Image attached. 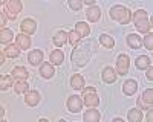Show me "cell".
<instances>
[{
	"mask_svg": "<svg viewBox=\"0 0 153 122\" xmlns=\"http://www.w3.org/2000/svg\"><path fill=\"white\" fill-rule=\"evenodd\" d=\"M138 108L139 110H150L153 105V89H147L144 90V93L138 98Z\"/></svg>",
	"mask_w": 153,
	"mask_h": 122,
	"instance_id": "obj_6",
	"label": "cell"
},
{
	"mask_svg": "<svg viewBox=\"0 0 153 122\" xmlns=\"http://www.w3.org/2000/svg\"><path fill=\"white\" fill-rule=\"evenodd\" d=\"M16 44L20 47V51H28V49L31 47V38H29V35H26V34L16 35Z\"/></svg>",
	"mask_w": 153,
	"mask_h": 122,
	"instance_id": "obj_17",
	"label": "cell"
},
{
	"mask_svg": "<svg viewBox=\"0 0 153 122\" xmlns=\"http://www.w3.org/2000/svg\"><path fill=\"white\" fill-rule=\"evenodd\" d=\"M126 43H127V46H129L130 49L136 51V49H139L143 46V38L138 34H129L126 37Z\"/></svg>",
	"mask_w": 153,
	"mask_h": 122,
	"instance_id": "obj_14",
	"label": "cell"
},
{
	"mask_svg": "<svg viewBox=\"0 0 153 122\" xmlns=\"http://www.w3.org/2000/svg\"><path fill=\"white\" fill-rule=\"evenodd\" d=\"M40 92L38 90H29L25 93V104H26L28 107H35L38 105V102H40Z\"/></svg>",
	"mask_w": 153,
	"mask_h": 122,
	"instance_id": "obj_9",
	"label": "cell"
},
{
	"mask_svg": "<svg viewBox=\"0 0 153 122\" xmlns=\"http://www.w3.org/2000/svg\"><path fill=\"white\" fill-rule=\"evenodd\" d=\"M132 20H133V24H135V28H136L138 32H141V34H149V32H152L153 18H152V17L149 18L147 11H144V9L135 11L133 15H132Z\"/></svg>",
	"mask_w": 153,
	"mask_h": 122,
	"instance_id": "obj_2",
	"label": "cell"
},
{
	"mask_svg": "<svg viewBox=\"0 0 153 122\" xmlns=\"http://www.w3.org/2000/svg\"><path fill=\"white\" fill-rule=\"evenodd\" d=\"M5 58H6V55H5V52L2 51V54H0V64L3 66V63H5Z\"/></svg>",
	"mask_w": 153,
	"mask_h": 122,
	"instance_id": "obj_37",
	"label": "cell"
},
{
	"mask_svg": "<svg viewBox=\"0 0 153 122\" xmlns=\"http://www.w3.org/2000/svg\"><path fill=\"white\" fill-rule=\"evenodd\" d=\"M83 99L76 95H71L68 98V110L71 113H80L83 110Z\"/></svg>",
	"mask_w": 153,
	"mask_h": 122,
	"instance_id": "obj_8",
	"label": "cell"
},
{
	"mask_svg": "<svg viewBox=\"0 0 153 122\" xmlns=\"http://www.w3.org/2000/svg\"><path fill=\"white\" fill-rule=\"evenodd\" d=\"M146 70H147V73H146V78H147L149 81H152V79H153V66L147 67Z\"/></svg>",
	"mask_w": 153,
	"mask_h": 122,
	"instance_id": "obj_34",
	"label": "cell"
},
{
	"mask_svg": "<svg viewBox=\"0 0 153 122\" xmlns=\"http://www.w3.org/2000/svg\"><path fill=\"white\" fill-rule=\"evenodd\" d=\"M2 51L5 52L8 58H17L20 55V47L17 44H6V47L2 49Z\"/></svg>",
	"mask_w": 153,
	"mask_h": 122,
	"instance_id": "obj_25",
	"label": "cell"
},
{
	"mask_svg": "<svg viewBox=\"0 0 153 122\" xmlns=\"http://www.w3.org/2000/svg\"><path fill=\"white\" fill-rule=\"evenodd\" d=\"M49 61H51V63H52L54 66H61L63 61H65V54H63L61 49H55V51L51 52Z\"/></svg>",
	"mask_w": 153,
	"mask_h": 122,
	"instance_id": "obj_19",
	"label": "cell"
},
{
	"mask_svg": "<svg viewBox=\"0 0 153 122\" xmlns=\"http://www.w3.org/2000/svg\"><path fill=\"white\" fill-rule=\"evenodd\" d=\"M86 18L91 21V23H97L101 18V8L94 5V6H89L86 11Z\"/></svg>",
	"mask_w": 153,
	"mask_h": 122,
	"instance_id": "obj_13",
	"label": "cell"
},
{
	"mask_svg": "<svg viewBox=\"0 0 153 122\" xmlns=\"http://www.w3.org/2000/svg\"><path fill=\"white\" fill-rule=\"evenodd\" d=\"M83 119H84V122H98L101 119V113L95 108H89L83 115Z\"/></svg>",
	"mask_w": 153,
	"mask_h": 122,
	"instance_id": "obj_21",
	"label": "cell"
},
{
	"mask_svg": "<svg viewBox=\"0 0 153 122\" xmlns=\"http://www.w3.org/2000/svg\"><path fill=\"white\" fill-rule=\"evenodd\" d=\"M11 85H14V78H12V75H5L0 78V90H8Z\"/></svg>",
	"mask_w": 153,
	"mask_h": 122,
	"instance_id": "obj_30",
	"label": "cell"
},
{
	"mask_svg": "<svg viewBox=\"0 0 153 122\" xmlns=\"http://www.w3.org/2000/svg\"><path fill=\"white\" fill-rule=\"evenodd\" d=\"M127 119L130 122H141L143 121V110H139L138 107L130 108L129 112H127Z\"/></svg>",
	"mask_w": 153,
	"mask_h": 122,
	"instance_id": "obj_24",
	"label": "cell"
},
{
	"mask_svg": "<svg viewBox=\"0 0 153 122\" xmlns=\"http://www.w3.org/2000/svg\"><path fill=\"white\" fill-rule=\"evenodd\" d=\"M71 57L75 67H84L87 64L89 58H91V43L84 41L81 44H76Z\"/></svg>",
	"mask_w": 153,
	"mask_h": 122,
	"instance_id": "obj_1",
	"label": "cell"
},
{
	"mask_svg": "<svg viewBox=\"0 0 153 122\" xmlns=\"http://www.w3.org/2000/svg\"><path fill=\"white\" fill-rule=\"evenodd\" d=\"M109 15L113 21H118L120 24H129L132 21V12L129 8H126L123 5H115L110 8Z\"/></svg>",
	"mask_w": 153,
	"mask_h": 122,
	"instance_id": "obj_3",
	"label": "cell"
},
{
	"mask_svg": "<svg viewBox=\"0 0 153 122\" xmlns=\"http://www.w3.org/2000/svg\"><path fill=\"white\" fill-rule=\"evenodd\" d=\"M11 75H12L14 79H28L29 72H28L26 67H23V66H16L14 69H12Z\"/></svg>",
	"mask_w": 153,
	"mask_h": 122,
	"instance_id": "obj_20",
	"label": "cell"
},
{
	"mask_svg": "<svg viewBox=\"0 0 153 122\" xmlns=\"http://www.w3.org/2000/svg\"><path fill=\"white\" fill-rule=\"evenodd\" d=\"M45 55H43V51H40V49H34V51H31L28 54V63L31 66H40L42 61H43Z\"/></svg>",
	"mask_w": 153,
	"mask_h": 122,
	"instance_id": "obj_10",
	"label": "cell"
},
{
	"mask_svg": "<svg viewBox=\"0 0 153 122\" xmlns=\"http://www.w3.org/2000/svg\"><path fill=\"white\" fill-rule=\"evenodd\" d=\"M113 121H115V122H123V119H121V118H115Z\"/></svg>",
	"mask_w": 153,
	"mask_h": 122,
	"instance_id": "obj_39",
	"label": "cell"
},
{
	"mask_svg": "<svg viewBox=\"0 0 153 122\" xmlns=\"http://www.w3.org/2000/svg\"><path fill=\"white\" fill-rule=\"evenodd\" d=\"M14 90L17 95H22V93H26L29 92V84H28V79H16L14 82Z\"/></svg>",
	"mask_w": 153,
	"mask_h": 122,
	"instance_id": "obj_23",
	"label": "cell"
},
{
	"mask_svg": "<svg viewBox=\"0 0 153 122\" xmlns=\"http://www.w3.org/2000/svg\"><path fill=\"white\" fill-rule=\"evenodd\" d=\"M12 38H14V34H12L11 29H8V28L0 29V43L2 44H9Z\"/></svg>",
	"mask_w": 153,
	"mask_h": 122,
	"instance_id": "obj_27",
	"label": "cell"
},
{
	"mask_svg": "<svg viewBox=\"0 0 153 122\" xmlns=\"http://www.w3.org/2000/svg\"><path fill=\"white\" fill-rule=\"evenodd\" d=\"M6 18H8V17L5 15V12L2 11V12H0V24H2V28L6 24Z\"/></svg>",
	"mask_w": 153,
	"mask_h": 122,
	"instance_id": "obj_35",
	"label": "cell"
},
{
	"mask_svg": "<svg viewBox=\"0 0 153 122\" xmlns=\"http://www.w3.org/2000/svg\"><path fill=\"white\" fill-rule=\"evenodd\" d=\"M68 43V32L66 31H58L54 37V44L57 47H63Z\"/></svg>",
	"mask_w": 153,
	"mask_h": 122,
	"instance_id": "obj_26",
	"label": "cell"
},
{
	"mask_svg": "<svg viewBox=\"0 0 153 122\" xmlns=\"http://www.w3.org/2000/svg\"><path fill=\"white\" fill-rule=\"evenodd\" d=\"M80 40H81V37L76 34V31L74 29V31H69L68 32V43L72 46V47H75L76 44L80 43Z\"/></svg>",
	"mask_w": 153,
	"mask_h": 122,
	"instance_id": "obj_31",
	"label": "cell"
},
{
	"mask_svg": "<svg viewBox=\"0 0 153 122\" xmlns=\"http://www.w3.org/2000/svg\"><path fill=\"white\" fill-rule=\"evenodd\" d=\"M20 29H22V34H26V35H32L35 34L37 31V23L32 20V18H25L20 24Z\"/></svg>",
	"mask_w": 153,
	"mask_h": 122,
	"instance_id": "obj_11",
	"label": "cell"
},
{
	"mask_svg": "<svg viewBox=\"0 0 153 122\" xmlns=\"http://www.w3.org/2000/svg\"><path fill=\"white\" fill-rule=\"evenodd\" d=\"M135 66L138 70H146L147 67L152 66V60L147 57V55H139L136 60H135Z\"/></svg>",
	"mask_w": 153,
	"mask_h": 122,
	"instance_id": "obj_22",
	"label": "cell"
},
{
	"mask_svg": "<svg viewBox=\"0 0 153 122\" xmlns=\"http://www.w3.org/2000/svg\"><path fill=\"white\" fill-rule=\"evenodd\" d=\"M100 43L103 47L106 49H113L115 47V40H113V37L107 35V34H101L100 35Z\"/></svg>",
	"mask_w": 153,
	"mask_h": 122,
	"instance_id": "obj_28",
	"label": "cell"
},
{
	"mask_svg": "<svg viewBox=\"0 0 153 122\" xmlns=\"http://www.w3.org/2000/svg\"><path fill=\"white\" fill-rule=\"evenodd\" d=\"M129 66H130V58L126 54L118 55L117 64H115V72H117V75H126V73L129 72Z\"/></svg>",
	"mask_w": 153,
	"mask_h": 122,
	"instance_id": "obj_7",
	"label": "cell"
},
{
	"mask_svg": "<svg viewBox=\"0 0 153 122\" xmlns=\"http://www.w3.org/2000/svg\"><path fill=\"white\" fill-rule=\"evenodd\" d=\"M54 75H55L54 64H52V63H48V61L42 63V66H40V76L45 78V79H51Z\"/></svg>",
	"mask_w": 153,
	"mask_h": 122,
	"instance_id": "obj_12",
	"label": "cell"
},
{
	"mask_svg": "<svg viewBox=\"0 0 153 122\" xmlns=\"http://www.w3.org/2000/svg\"><path fill=\"white\" fill-rule=\"evenodd\" d=\"M81 99L87 108H95L100 105V96H98L95 87H84L83 93H81Z\"/></svg>",
	"mask_w": 153,
	"mask_h": 122,
	"instance_id": "obj_4",
	"label": "cell"
},
{
	"mask_svg": "<svg viewBox=\"0 0 153 122\" xmlns=\"http://www.w3.org/2000/svg\"><path fill=\"white\" fill-rule=\"evenodd\" d=\"M69 6L74 11H80L81 6H83V2H81V0H69Z\"/></svg>",
	"mask_w": 153,
	"mask_h": 122,
	"instance_id": "obj_33",
	"label": "cell"
},
{
	"mask_svg": "<svg viewBox=\"0 0 153 122\" xmlns=\"http://www.w3.org/2000/svg\"><path fill=\"white\" fill-rule=\"evenodd\" d=\"M152 118H153V112H152V108H150L149 112H147V116H146V119L150 122V121H152Z\"/></svg>",
	"mask_w": 153,
	"mask_h": 122,
	"instance_id": "obj_36",
	"label": "cell"
},
{
	"mask_svg": "<svg viewBox=\"0 0 153 122\" xmlns=\"http://www.w3.org/2000/svg\"><path fill=\"white\" fill-rule=\"evenodd\" d=\"M84 3H86L87 6H94V5H95V0H84Z\"/></svg>",
	"mask_w": 153,
	"mask_h": 122,
	"instance_id": "obj_38",
	"label": "cell"
},
{
	"mask_svg": "<svg viewBox=\"0 0 153 122\" xmlns=\"http://www.w3.org/2000/svg\"><path fill=\"white\" fill-rule=\"evenodd\" d=\"M75 31H76V34H78L80 37H87L89 34H91V26H89L87 23H84V21H78L76 26H75Z\"/></svg>",
	"mask_w": 153,
	"mask_h": 122,
	"instance_id": "obj_29",
	"label": "cell"
},
{
	"mask_svg": "<svg viewBox=\"0 0 153 122\" xmlns=\"http://www.w3.org/2000/svg\"><path fill=\"white\" fill-rule=\"evenodd\" d=\"M117 76H118L117 72H115V69L110 67V66L104 67L103 72H101V78H103V81L107 82V84H113L115 81H117Z\"/></svg>",
	"mask_w": 153,
	"mask_h": 122,
	"instance_id": "obj_15",
	"label": "cell"
},
{
	"mask_svg": "<svg viewBox=\"0 0 153 122\" xmlns=\"http://www.w3.org/2000/svg\"><path fill=\"white\" fill-rule=\"evenodd\" d=\"M138 92V82L135 79H126V82L123 84V93L126 96H132Z\"/></svg>",
	"mask_w": 153,
	"mask_h": 122,
	"instance_id": "obj_16",
	"label": "cell"
},
{
	"mask_svg": "<svg viewBox=\"0 0 153 122\" xmlns=\"http://www.w3.org/2000/svg\"><path fill=\"white\" fill-rule=\"evenodd\" d=\"M22 8H23V5H22L20 0H8V2L3 5L2 11L5 12V15L9 20H16L17 15L22 12Z\"/></svg>",
	"mask_w": 153,
	"mask_h": 122,
	"instance_id": "obj_5",
	"label": "cell"
},
{
	"mask_svg": "<svg viewBox=\"0 0 153 122\" xmlns=\"http://www.w3.org/2000/svg\"><path fill=\"white\" fill-rule=\"evenodd\" d=\"M143 44L146 46L147 51H153V34L152 32L146 34V37L143 38Z\"/></svg>",
	"mask_w": 153,
	"mask_h": 122,
	"instance_id": "obj_32",
	"label": "cell"
},
{
	"mask_svg": "<svg viewBox=\"0 0 153 122\" xmlns=\"http://www.w3.org/2000/svg\"><path fill=\"white\" fill-rule=\"evenodd\" d=\"M69 84H71V87L74 90H83L84 89V78L80 75V73H74V75L71 76Z\"/></svg>",
	"mask_w": 153,
	"mask_h": 122,
	"instance_id": "obj_18",
	"label": "cell"
}]
</instances>
